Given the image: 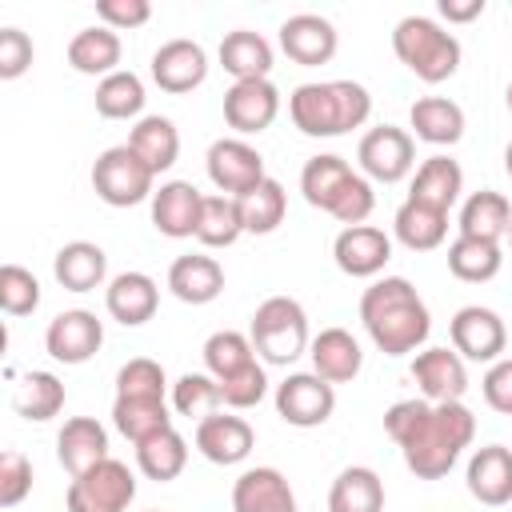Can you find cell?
<instances>
[{"label": "cell", "instance_id": "obj_1", "mask_svg": "<svg viewBox=\"0 0 512 512\" xmlns=\"http://www.w3.org/2000/svg\"><path fill=\"white\" fill-rule=\"evenodd\" d=\"M384 432L396 440L404 464L420 480H440L452 472L460 452L476 436V416L464 408V400L452 404H428L420 400H396L384 412Z\"/></svg>", "mask_w": 512, "mask_h": 512}, {"label": "cell", "instance_id": "obj_2", "mask_svg": "<svg viewBox=\"0 0 512 512\" xmlns=\"http://www.w3.org/2000/svg\"><path fill=\"white\" fill-rule=\"evenodd\" d=\"M360 324L384 356H408L424 348L432 332L428 304L404 276H380L360 296Z\"/></svg>", "mask_w": 512, "mask_h": 512}, {"label": "cell", "instance_id": "obj_3", "mask_svg": "<svg viewBox=\"0 0 512 512\" xmlns=\"http://www.w3.org/2000/svg\"><path fill=\"white\" fill-rule=\"evenodd\" d=\"M288 116L304 136H344L360 128L372 116V96L356 80H316V84H296L288 96Z\"/></svg>", "mask_w": 512, "mask_h": 512}, {"label": "cell", "instance_id": "obj_4", "mask_svg": "<svg viewBox=\"0 0 512 512\" xmlns=\"http://www.w3.org/2000/svg\"><path fill=\"white\" fill-rule=\"evenodd\" d=\"M396 60L424 84H444L460 68V40L432 16H404L392 28Z\"/></svg>", "mask_w": 512, "mask_h": 512}, {"label": "cell", "instance_id": "obj_5", "mask_svg": "<svg viewBox=\"0 0 512 512\" xmlns=\"http://www.w3.org/2000/svg\"><path fill=\"white\" fill-rule=\"evenodd\" d=\"M248 340H252L256 356L268 360V364L288 368L292 360H300V356L308 352V344H312V336H308V316H304L300 300H292V296H268V300L252 312Z\"/></svg>", "mask_w": 512, "mask_h": 512}, {"label": "cell", "instance_id": "obj_6", "mask_svg": "<svg viewBox=\"0 0 512 512\" xmlns=\"http://www.w3.org/2000/svg\"><path fill=\"white\" fill-rule=\"evenodd\" d=\"M92 192L108 204V208H132L140 200H152L156 192V172L128 148H104L92 164Z\"/></svg>", "mask_w": 512, "mask_h": 512}, {"label": "cell", "instance_id": "obj_7", "mask_svg": "<svg viewBox=\"0 0 512 512\" xmlns=\"http://www.w3.org/2000/svg\"><path fill=\"white\" fill-rule=\"evenodd\" d=\"M132 500H136V476L128 464L112 456L88 468L84 476H72L64 492L68 512H128Z\"/></svg>", "mask_w": 512, "mask_h": 512}, {"label": "cell", "instance_id": "obj_8", "mask_svg": "<svg viewBox=\"0 0 512 512\" xmlns=\"http://www.w3.org/2000/svg\"><path fill=\"white\" fill-rule=\"evenodd\" d=\"M356 160H360V172L368 180L396 184V180L412 176V168H416V140H412V132L396 128V124H380V128H368L360 136Z\"/></svg>", "mask_w": 512, "mask_h": 512}, {"label": "cell", "instance_id": "obj_9", "mask_svg": "<svg viewBox=\"0 0 512 512\" xmlns=\"http://www.w3.org/2000/svg\"><path fill=\"white\" fill-rule=\"evenodd\" d=\"M204 168H208V180L216 184V192L236 196V200H244L256 184L268 180L264 156H260L248 140H240V136H220V140L208 148Z\"/></svg>", "mask_w": 512, "mask_h": 512}, {"label": "cell", "instance_id": "obj_10", "mask_svg": "<svg viewBox=\"0 0 512 512\" xmlns=\"http://www.w3.org/2000/svg\"><path fill=\"white\" fill-rule=\"evenodd\" d=\"M336 412V388L316 372H292L276 384V416L292 428H320Z\"/></svg>", "mask_w": 512, "mask_h": 512}, {"label": "cell", "instance_id": "obj_11", "mask_svg": "<svg viewBox=\"0 0 512 512\" xmlns=\"http://www.w3.org/2000/svg\"><path fill=\"white\" fill-rule=\"evenodd\" d=\"M448 336H452V348L472 364H496L500 352L508 348V328H504L500 312H492L484 304H464L452 316Z\"/></svg>", "mask_w": 512, "mask_h": 512}, {"label": "cell", "instance_id": "obj_12", "mask_svg": "<svg viewBox=\"0 0 512 512\" xmlns=\"http://www.w3.org/2000/svg\"><path fill=\"white\" fill-rule=\"evenodd\" d=\"M100 344H104V324L88 308H64L48 320L44 348L60 364H84L100 352Z\"/></svg>", "mask_w": 512, "mask_h": 512}, {"label": "cell", "instance_id": "obj_13", "mask_svg": "<svg viewBox=\"0 0 512 512\" xmlns=\"http://www.w3.org/2000/svg\"><path fill=\"white\" fill-rule=\"evenodd\" d=\"M332 260L344 276L352 280H372L384 272V264L392 260V236L376 224H356V228H340V236L332 240Z\"/></svg>", "mask_w": 512, "mask_h": 512}, {"label": "cell", "instance_id": "obj_14", "mask_svg": "<svg viewBox=\"0 0 512 512\" xmlns=\"http://www.w3.org/2000/svg\"><path fill=\"white\" fill-rule=\"evenodd\" d=\"M412 380L428 404H452L468 392V368L456 348H424L412 356Z\"/></svg>", "mask_w": 512, "mask_h": 512}, {"label": "cell", "instance_id": "obj_15", "mask_svg": "<svg viewBox=\"0 0 512 512\" xmlns=\"http://www.w3.org/2000/svg\"><path fill=\"white\" fill-rule=\"evenodd\" d=\"M276 116H280V92L272 80H236L224 92V120L240 136H256L272 128Z\"/></svg>", "mask_w": 512, "mask_h": 512}, {"label": "cell", "instance_id": "obj_16", "mask_svg": "<svg viewBox=\"0 0 512 512\" xmlns=\"http://www.w3.org/2000/svg\"><path fill=\"white\" fill-rule=\"evenodd\" d=\"M280 48L292 64L300 68H320L336 56V28L328 16L316 12H296L280 24Z\"/></svg>", "mask_w": 512, "mask_h": 512}, {"label": "cell", "instance_id": "obj_17", "mask_svg": "<svg viewBox=\"0 0 512 512\" xmlns=\"http://www.w3.org/2000/svg\"><path fill=\"white\" fill-rule=\"evenodd\" d=\"M208 76V52L196 44V40H168L152 52V80L160 92H172V96H184L192 88H200Z\"/></svg>", "mask_w": 512, "mask_h": 512}, {"label": "cell", "instance_id": "obj_18", "mask_svg": "<svg viewBox=\"0 0 512 512\" xmlns=\"http://www.w3.org/2000/svg\"><path fill=\"white\" fill-rule=\"evenodd\" d=\"M152 228L168 240H184V236H196V224H200V204H204V192L192 184V180H164L156 192H152Z\"/></svg>", "mask_w": 512, "mask_h": 512}, {"label": "cell", "instance_id": "obj_19", "mask_svg": "<svg viewBox=\"0 0 512 512\" xmlns=\"http://www.w3.org/2000/svg\"><path fill=\"white\" fill-rule=\"evenodd\" d=\"M196 448H200L204 460L228 468V464L248 460V452L256 448V432L236 412H212V416H204L196 424Z\"/></svg>", "mask_w": 512, "mask_h": 512}, {"label": "cell", "instance_id": "obj_20", "mask_svg": "<svg viewBox=\"0 0 512 512\" xmlns=\"http://www.w3.org/2000/svg\"><path fill=\"white\" fill-rule=\"evenodd\" d=\"M156 304H160V288H156V280L148 272H120L104 288V308L124 328L148 324L156 316Z\"/></svg>", "mask_w": 512, "mask_h": 512}, {"label": "cell", "instance_id": "obj_21", "mask_svg": "<svg viewBox=\"0 0 512 512\" xmlns=\"http://www.w3.org/2000/svg\"><path fill=\"white\" fill-rule=\"evenodd\" d=\"M232 512H300L280 468H248L232 484Z\"/></svg>", "mask_w": 512, "mask_h": 512}, {"label": "cell", "instance_id": "obj_22", "mask_svg": "<svg viewBox=\"0 0 512 512\" xmlns=\"http://www.w3.org/2000/svg\"><path fill=\"white\" fill-rule=\"evenodd\" d=\"M56 460L64 464L68 476H84L100 460H108V432L96 416H72L64 420L56 436Z\"/></svg>", "mask_w": 512, "mask_h": 512}, {"label": "cell", "instance_id": "obj_23", "mask_svg": "<svg viewBox=\"0 0 512 512\" xmlns=\"http://www.w3.org/2000/svg\"><path fill=\"white\" fill-rule=\"evenodd\" d=\"M464 480H468V492L480 504H488V508L508 504L512 500V448H504V444L476 448L472 460H468Z\"/></svg>", "mask_w": 512, "mask_h": 512}, {"label": "cell", "instance_id": "obj_24", "mask_svg": "<svg viewBox=\"0 0 512 512\" xmlns=\"http://www.w3.org/2000/svg\"><path fill=\"white\" fill-rule=\"evenodd\" d=\"M308 356H312V372L324 376L328 384H348V380H356L360 368H364L360 340H356L348 328H324L320 336H312Z\"/></svg>", "mask_w": 512, "mask_h": 512}, {"label": "cell", "instance_id": "obj_25", "mask_svg": "<svg viewBox=\"0 0 512 512\" xmlns=\"http://www.w3.org/2000/svg\"><path fill=\"white\" fill-rule=\"evenodd\" d=\"M168 292L184 304H212L224 292V268L216 256L204 252H188L176 256L168 268Z\"/></svg>", "mask_w": 512, "mask_h": 512}, {"label": "cell", "instance_id": "obj_26", "mask_svg": "<svg viewBox=\"0 0 512 512\" xmlns=\"http://www.w3.org/2000/svg\"><path fill=\"white\" fill-rule=\"evenodd\" d=\"M464 192V172L452 156L436 152L428 156L416 172H412V188H408V200H420L428 208H440V212H452V204L460 200Z\"/></svg>", "mask_w": 512, "mask_h": 512}, {"label": "cell", "instance_id": "obj_27", "mask_svg": "<svg viewBox=\"0 0 512 512\" xmlns=\"http://www.w3.org/2000/svg\"><path fill=\"white\" fill-rule=\"evenodd\" d=\"M52 276L68 292H92L108 276V256L92 240H72L52 256Z\"/></svg>", "mask_w": 512, "mask_h": 512}, {"label": "cell", "instance_id": "obj_28", "mask_svg": "<svg viewBox=\"0 0 512 512\" xmlns=\"http://www.w3.org/2000/svg\"><path fill=\"white\" fill-rule=\"evenodd\" d=\"M120 56H124V44L112 28L104 24H92V28H80L72 40H68V64L80 72V76H112L120 72Z\"/></svg>", "mask_w": 512, "mask_h": 512}, {"label": "cell", "instance_id": "obj_29", "mask_svg": "<svg viewBox=\"0 0 512 512\" xmlns=\"http://www.w3.org/2000/svg\"><path fill=\"white\" fill-rule=\"evenodd\" d=\"M112 424L124 440L144 444L172 428V412L164 396H116L112 400Z\"/></svg>", "mask_w": 512, "mask_h": 512}, {"label": "cell", "instance_id": "obj_30", "mask_svg": "<svg viewBox=\"0 0 512 512\" xmlns=\"http://www.w3.org/2000/svg\"><path fill=\"white\" fill-rule=\"evenodd\" d=\"M216 56H220V68L232 76V84L236 80H268V72H272V44L252 28L228 32L220 40Z\"/></svg>", "mask_w": 512, "mask_h": 512}, {"label": "cell", "instance_id": "obj_31", "mask_svg": "<svg viewBox=\"0 0 512 512\" xmlns=\"http://www.w3.org/2000/svg\"><path fill=\"white\" fill-rule=\"evenodd\" d=\"M508 232H512V204H508L504 192L480 188L460 204V236H476V240L500 244Z\"/></svg>", "mask_w": 512, "mask_h": 512}, {"label": "cell", "instance_id": "obj_32", "mask_svg": "<svg viewBox=\"0 0 512 512\" xmlns=\"http://www.w3.org/2000/svg\"><path fill=\"white\" fill-rule=\"evenodd\" d=\"M408 124H412L416 140L444 148V144H456L464 136V108L448 96H420L408 108Z\"/></svg>", "mask_w": 512, "mask_h": 512}, {"label": "cell", "instance_id": "obj_33", "mask_svg": "<svg viewBox=\"0 0 512 512\" xmlns=\"http://www.w3.org/2000/svg\"><path fill=\"white\" fill-rule=\"evenodd\" d=\"M352 164L344 160V156H336V152H320V156H312L308 164H304V172H300V192H304V200L312 204V208H320V212H332L336 208V200L344 196V188L352 184Z\"/></svg>", "mask_w": 512, "mask_h": 512}, {"label": "cell", "instance_id": "obj_34", "mask_svg": "<svg viewBox=\"0 0 512 512\" xmlns=\"http://www.w3.org/2000/svg\"><path fill=\"white\" fill-rule=\"evenodd\" d=\"M392 232L408 252H432L448 236V212L428 208L420 200H404L392 216Z\"/></svg>", "mask_w": 512, "mask_h": 512}, {"label": "cell", "instance_id": "obj_35", "mask_svg": "<svg viewBox=\"0 0 512 512\" xmlns=\"http://www.w3.org/2000/svg\"><path fill=\"white\" fill-rule=\"evenodd\" d=\"M128 148L160 176L180 156V132H176V124L168 116H140L132 124V132H128Z\"/></svg>", "mask_w": 512, "mask_h": 512}, {"label": "cell", "instance_id": "obj_36", "mask_svg": "<svg viewBox=\"0 0 512 512\" xmlns=\"http://www.w3.org/2000/svg\"><path fill=\"white\" fill-rule=\"evenodd\" d=\"M328 512H384V480L364 464L344 468L328 488Z\"/></svg>", "mask_w": 512, "mask_h": 512}, {"label": "cell", "instance_id": "obj_37", "mask_svg": "<svg viewBox=\"0 0 512 512\" xmlns=\"http://www.w3.org/2000/svg\"><path fill=\"white\" fill-rule=\"evenodd\" d=\"M244 236V212L236 196H204L200 204V224H196V240L204 248H232Z\"/></svg>", "mask_w": 512, "mask_h": 512}, {"label": "cell", "instance_id": "obj_38", "mask_svg": "<svg viewBox=\"0 0 512 512\" xmlns=\"http://www.w3.org/2000/svg\"><path fill=\"white\" fill-rule=\"evenodd\" d=\"M500 264H504V252H500V244H492V240L456 236V240L448 244V272H452L456 280H464V284H484V280H492V276L500 272Z\"/></svg>", "mask_w": 512, "mask_h": 512}, {"label": "cell", "instance_id": "obj_39", "mask_svg": "<svg viewBox=\"0 0 512 512\" xmlns=\"http://www.w3.org/2000/svg\"><path fill=\"white\" fill-rule=\"evenodd\" d=\"M136 464H140V472H144L148 480L168 484V480H176V476L184 472V464H188V440H184L176 428H168V432H160V436L136 444Z\"/></svg>", "mask_w": 512, "mask_h": 512}, {"label": "cell", "instance_id": "obj_40", "mask_svg": "<svg viewBox=\"0 0 512 512\" xmlns=\"http://www.w3.org/2000/svg\"><path fill=\"white\" fill-rule=\"evenodd\" d=\"M144 100H148L144 80L128 68H120V72H112L96 84V112L104 120H132V116L144 112Z\"/></svg>", "mask_w": 512, "mask_h": 512}, {"label": "cell", "instance_id": "obj_41", "mask_svg": "<svg viewBox=\"0 0 512 512\" xmlns=\"http://www.w3.org/2000/svg\"><path fill=\"white\" fill-rule=\"evenodd\" d=\"M240 212H244V232H252V236L276 232V228L284 224V212H288V192H284V184L268 176L264 184H256V188L240 200Z\"/></svg>", "mask_w": 512, "mask_h": 512}, {"label": "cell", "instance_id": "obj_42", "mask_svg": "<svg viewBox=\"0 0 512 512\" xmlns=\"http://www.w3.org/2000/svg\"><path fill=\"white\" fill-rule=\"evenodd\" d=\"M252 360H256V348H252V340H248L244 332L220 328V332H212V336L204 340V368H208V376H216V380H228V376L244 372Z\"/></svg>", "mask_w": 512, "mask_h": 512}, {"label": "cell", "instance_id": "obj_43", "mask_svg": "<svg viewBox=\"0 0 512 512\" xmlns=\"http://www.w3.org/2000/svg\"><path fill=\"white\" fill-rule=\"evenodd\" d=\"M12 408L24 420H36V424L52 420L64 408V384H60V376H52V372H28L20 380V392H16Z\"/></svg>", "mask_w": 512, "mask_h": 512}, {"label": "cell", "instance_id": "obj_44", "mask_svg": "<svg viewBox=\"0 0 512 512\" xmlns=\"http://www.w3.org/2000/svg\"><path fill=\"white\" fill-rule=\"evenodd\" d=\"M220 380L208 376V372H184L176 384H172V412L176 416H188V420H204L212 412H220Z\"/></svg>", "mask_w": 512, "mask_h": 512}, {"label": "cell", "instance_id": "obj_45", "mask_svg": "<svg viewBox=\"0 0 512 512\" xmlns=\"http://www.w3.org/2000/svg\"><path fill=\"white\" fill-rule=\"evenodd\" d=\"M0 308L8 316H32L40 308V280L20 264H4L0 268Z\"/></svg>", "mask_w": 512, "mask_h": 512}, {"label": "cell", "instance_id": "obj_46", "mask_svg": "<svg viewBox=\"0 0 512 512\" xmlns=\"http://www.w3.org/2000/svg\"><path fill=\"white\" fill-rule=\"evenodd\" d=\"M168 376L152 356H132L116 372V396H164Z\"/></svg>", "mask_w": 512, "mask_h": 512}, {"label": "cell", "instance_id": "obj_47", "mask_svg": "<svg viewBox=\"0 0 512 512\" xmlns=\"http://www.w3.org/2000/svg\"><path fill=\"white\" fill-rule=\"evenodd\" d=\"M264 396H268V376H264V368H260L256 360H252L244 372L220 380V400H224V408H232V412L256 408Z\"/></svg>", "mask_w": 512, "mask_h": 512}, {"label": "cell", "instance_id": "obj_48", "mask_svg": "<svg viewBox=\"0 0 512 512\" xmlns=\"http://www.w3.org/2000/svg\"><path fill=\"white\" fill-rule=\"evenodd\" d=\"M372 208H376V192H372V180L368 176H352V184L344 188V196L336 200V208L328 212L332 220H340L344 228H356V224H364L368 216H372Z\"/></svg>", "mask_w": 512, "mask_h": 512}, {"label": "cell", "instance_id": "obj_49", "mask_svg": "<svg viewBox=\"0 0 512 512\" xmlns=\"http://www.w3.org/2000/svg\"><path fill=\"white\" fill-rule=\"evenodd\" d=\"M32 492V460L24 452H4L0 456V504L16 508Z\"/></svg>", "mask_w": 512, "mask_h": 512}, {"label": "cell", "instance_id": "obj_50", "mask_svg": "<svg viewBox=\"0 0 512 512\" xmlns=\"http://www.w3.org/2000/svg\"><path fill=\"white\" fill-rule=\"evenodd\" d=\"M96 16L112 32H132L152 20V4L148 0H96Z\"/></svg>", "mask_w": 512, "mask_h": 512}, {"label": "cell", "instance_id": "obj_51", "mask_svg": "<svg viewBox=\"0 0 512 512\" xmlns=\"http://www.w3.org/2000/svg\"><path fill=\"white\" fill-rule=\"evenodd\" d=\"M32 56H36V48H32L28 32H20V28H0V80L24 76V72L32 68Z\"/></svg>", "mask_w": 512, "mask_h": 512}, {"label": "cell", "instance_id": "obj_52", "mask_svg": "<svg viewBox=\"0 0 512 512\" xmlns=\"http://www.w3.org/2000/svg\"><path fill=\"white\" fill-rule=\"evenodd\" d=\"M480 388H484V400H488L492 412L512 416V360L508 356H500L496 364H488Z\"/></svg>", "mask_w": 512, "mask_h": 512}, {"label": "cell", "instance_id": "obj_53", "mask_svg": "<svg viewBox=\"0 0 512 512\" xmlns=\"http://www.w3.org/2000/svg\"><path fill=\"white\" fill-rule=\"evenodd\" d=\"M436 12H440L448 24H468V20L484 16V0H440Z\"/></svg>", "mask_w": 512, "mask_h": 512}, {"label": "cell", "instance_id": "obj_54", "mask_svg": "<svg viewBox=\"0 0 512 512\" xmlns=\"http://www.w3.org/2000/svg\"><path fill=\"white\" fill-rule=\"evenodd\" d=\"M504 172L512 176V140H508V148H504Z\"/></svg>", "mask_w": 512, "mask_h": 512}, {"label": "cell", "instance_id": "obj_55", "mask_svg": "<svg viewBox=\"0 0 512 512\" xmlns=\"http://www.w3.org/2000/svg\"><path fill=\"white\" fill-rule=\"evenodd\" d=\"M504 104H508V112H512V84H508V92H504Z\"/></svg>", "mask_w": 512, "mask_h": 512}, {"label": "cell", "instance_id": "obj_56", "mask_svg": "<svg viewBox=\"0 0 512 512\" xmlns=\"http://www.w3.org/2000/svg\"><path fill=\"white\" fill-rule=\"evenodd\" d=\"M508 248H512V232H508Z\"/></svg>", "mask_w": 512, "mask_h": 512}, {"label": "cell", "instance_id": "obj_57", "mask_svg": "<svg viewBox=\"0 0 512 512\" xmlns=\"http://www.w3.org/2000/svg\"><path fill=\"white\" fill-rule=\"evenodd\" d=\"M152 512H156V508H152Z\"/></svg>", "mask_w": 512, "mask_h": 512}]
</instances>
